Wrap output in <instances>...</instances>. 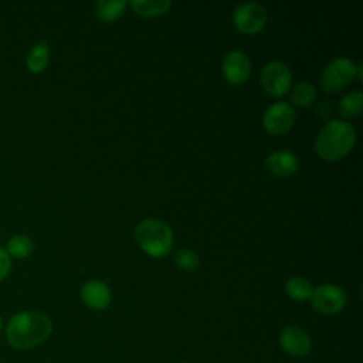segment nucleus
<instances>
[{"label":"nucleus","instance_id":"nucleus-1","mask_svg":"<svg viewBox=\"0 0 363 363\" xmlns=\"http://www.w3.org/2000/svg\"><path fill=\"white\" fill-rule=\"evenodd\" d=\"M52 332L51 319L37 311H24L13 315L6 325L9 345L18 350L35 347L50 337Z\"/></svg>","mask_w":363,"mask_h":363},{"label":"nucleus","instance_id":"nucleus-2","mask_svg":"<svg viewBox=\"0 0 363 363\" xmlns=\"http://www.w3.org/2000/svg\"><path fill=\"white\" fill-rule=\"evenodd\" d=\"M356 143L353 126L340 119H332L323 125L315 140V152L326 162H337L347 156Z\"/></svg>","mask_w":363,"mask_h":363},{"label":"nucleus","instance_id":"nucleus-3","mask_svg":"<svg viewBox=\"0 0 363 363\" xmlns=\"http://www.w3.org/2000/svg\"><path fill=\"white\" fill-rule=\"evenodd\" d=\"M135 240L147 255L153 258L166 257L173 247V231L162 220L145 218L135 228Z\"/></svg>","mask_w":363,"mask_h":363},{"label":"nucleus","instance_id":"nucleus-4","mask_svg":"<svg viewBox=\"0 0 363 363\" xmlns=\"http://www.w3.org/2000/svg\"><path fill=\"white\" fill-rule=\"evenodd\" d=\"M357 65L345 57L332 60L322 71L320 85L326 92H337L346 88L356 78Z\"/></svg>","mask_w":363,"mask_h":363},{"label":"nucleus","instance_id":"nucleus-5","mask_svg":"<svg viewBox=\"0 0 363 363\" xmlns=\"http://www.w3.org/2000/svg\"><path fill=\"white\" fill-rule=\"evenodd\" d=\"M309 299L313 311L320 315H336L345 309L347 302L346 292L332 284H323L315 288Z\"/></svg>","mask_w":363,"mask_h":363},{"label":"nucleus","instance_id":"nucleus-6","mask_svg":"<svg viewBox=\"0 0 363 363\" xmlns=\"http://www.w3.org/2000/svg\"><path fill=\"white\" fill-rule=\"evenodd\" d=\"M262 89L275 98L285 95L292 85V74L288 65L281 61H271L264 65L259 77Z\"/></svg>","mask_w":363,"mask_h":363},{"label":"nucleus","instance_id":"nucleus-7","mask_svg":"<svg viewBox=\"0 0 363 363\" xmlns=\"http://www.w3.org/2000/svg\"><path fill=\"white\" fill-rule=\"evenodd\" d=\"M295 111L294 108L284 101H278L269 105L262 115V126L269 135H284L295 123Z\"/></svg>","mask_w":363,"mask_h":363},{"label":"nucleus","instance_id":"nucleus-8","mask_svg":"<svg viewBox=\"0 0 363 363\" xmlns=\"http://www.w3.org/2000/svg\"><path fill=\"white\" fill-rule=\"evenodd\" d=\"M267 23V11L258 3H244L233 14L234 27L242 34H257Z\"/></svg>","mask_w":363,"mask_h":363},{"label":"nucleus","instance_id":"nucleus-9","mask_svg":"<svg viewBox=\"0 0 363 363\" xmlns=\"http://www.w3.org/2000/svg\"><path fill=\"white\" fill-rule=\"evenodd\" d=\"M224 79L231 85L244 84L251 74V61L244 51L233 50L227 52L221 62Z\"/></svg>","mask_w":363,"mask_h":363},{"label":"nucleus","instance_id":"nucleus-10","mask_svg":"<svg viewBox=\"0 0 363 363\" xmlns=\"http://www.w3.org/2000/svg\"><path fill=\"white\" fill-rule=\"evenodd\" d=\"M279 345L288 354L295 357H303L309 354L312 349L309 335L296 326H286L281 330Z\"/></svg>","mask_w":363,"mask_h":363},{"label":"nucleus","instance_id":"nucleus-11","mask_svg":"<svg viewBox=\"0 0 363 363\" xmlns=\"http://www.w3.org/2000/svg\"><path fill=\"white\" fill-rule=\"evenodd\" d=\"M265 167L277 177H289L296 173L299 159L289 150H275L265 157Z\"/></svg>","mask_w":363,"mask_h":363},{"label":"nucleus","instance_id":"nucleus-12","mask_svg":"<svg viewBox=\"0 0 363 363\" xmlns=\"http://www.w3.org/2000/svg\"><path fill=\"white\" fill-rule=\"evenodd\" d=\"M81 299L82 302L95 311L106 309L111 303L112 295L111 289L101 281H88L81 288Z\"/></svg>","mask_w":363,"mask_h":363},{"label":"nucleus","instance_id":"nucleus-13","mask_svg":"<svg viewBox=\"0 0 363 363\" xmlns=\"http://www.w3.org/2000/svg\"><path fill=\"white\" fill-rule=\"evenodd\" d=\"M50 61V47L47 41L41 40L33 45L26 57V67L33 74L43 72Z\"/></svg>","mask_w":363,"mask_h":363},{"label":"nucleus","instance_id":"nucleus-14","mask_svg":"<svg viewBox=\"0 0 363 363\" xmlns=\"http://www.w3.org/2000/svg\"><path fill=\"white\" fill-rule=\"evenodd\" d=\"M132 10L142 17H157L164 14L170 7V0H132L129 3Z\"/></svg>","mask_w":363,"mask_h":363},{"label":"nucleus","instance_id":"nucleus-15","mask_svg":"<svg viewBox=\"0 0 363 363\" xmlns=\"http://www.w3.org/2000/svg\"><path fill=\"white\" fill-rule=\"evenodd\" d=\"M126 4L123 0H99L95 6L96 17L104 23H113L122 17Z\"/></svg>","mask_w":363,"mask_h":363},{"label":"nucleus","instance_id":"nucleus-16","mask_svg":"<svg viewBox=\"0 0 363 363\" xmlns=\"http://www.w3.org/2000/svg\"><path fill=\"white\" fill-rule=\"evenodd\" d=\"M289 91V99L295 106H309L316 99V88L311 82H299Z\"/></svg>","mask_w":363,"mask_h":363},{"label":"nucleus","instance_id":"nucleus-17","mask_svg":"<svg viewBox=\"0 0 363 363\" xmlns=\"http://www.w3.org/2000/svg\"><path fill=\"white\" fill-rule=\"evenodd\" d=\"M339 112L345 118H356L363 111V94L360 91L349 92L339 101Z\"/></svg>","mask_w":363,"mask_h":363},{"label":"nucleus","instance_id":"nucleus-18","mask_svg":"<svg viewBox=\"0 0 363 363\" xmlns=\"http://www.w3.org/2000/svg\"><path fill=\"white\" fill-rule=\"evenodd\" d=\"M285 291L289 295V298L295 301H306L312 295V285L306 278L302 277H292L285 284Z\"/></svg>","mask_w":363,"mask_h":363},{"label":"nucleus","instance_id":"nucleus-19","mask_svg":"<svg viewBox=\"0 0 363 363\" xmlns=\"http://www.w3.org/2000/svg\"><path fill=\"white\" fill-rule=\"evenodd\" d=\"M33 248H34V244L30 237L17 234L7 241L6 251L9 255H13L16 258H26L33 252Z\"/></svg>","mask_w":363,"mask_h":363},{"label":"nucleus","instance_id":"nucleus-20","mask_svg":"<svg viewBox=\"0 0 363 363\" xmlns=\"http://www.w3.org/2000/svg\"><path fill=\"white\" fill-rule=\"evenodd\" d=\"M173 262L179 269L190 272L197 268L199 255L189 248H182L173 254Z\"/></svg>","mask_w":363,"mask_h":363},{"label":"nucleus","instance_id":"nucleus-21","mask_svg":"<svg viewBox=\"0 0 363 363\" xmlns=\"http://www.w3.org/2000/svg\"><path fill=\"white\" fill-rule=\"evenodd\" d=\"M11 269V259L10 255L4 248L0 247V281H3Z\"/></svg>","mask_w":363,"mask_h":363},{"label":"nucleus","instance_id":"nucleus-22","mask_svg":"<svg viewBox=\"0 0 363 363\" xmlns=\"http://www.w3.org/2000/svg\"><path fill=\"white\" fill-rule=\"evenodd\" d=\"M1 329H3V319H1V316H0V332H1Z\"/></svg>","mask_w":363,"mask_h":363}]
</instances>
